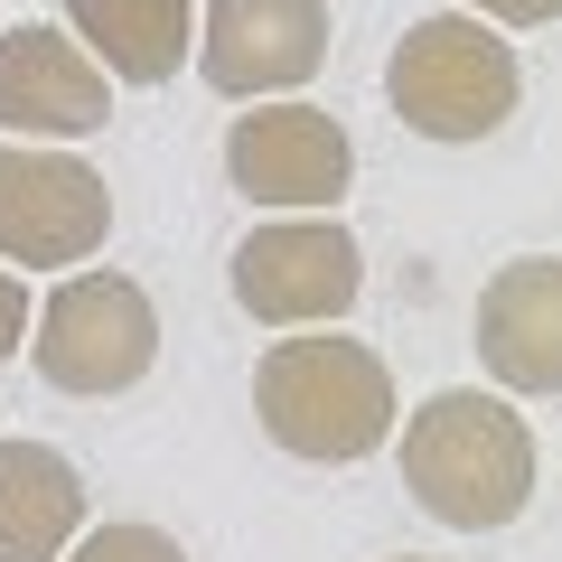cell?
<instances>
[{"label": "cell", "mask_w": 562, "mask_h": 562, "mask_svg": "<svg viewBox=\"0 0 562 562\" xmlns=\"http://www.w3.org/2000/svg\"><path fill=\"white\" fill-rule=\"evenodd\" d=\"M403 487H413L422 516H441L450 535H497L535 506L543 479V450H535V422L516 413L506 394L487 384H450V394H422L413 422H403Z\"/></svg>", "instance_id": "obj_1"}, {"label": "cell", "mask_w": 562, "mask_h": 562, "mask_svg": "<svg viewBox=\"0 0 562 562\" xmlns=\"http://www.w3.org/2000/svg\"><path fill=\"white\" fill-rule=\"evenodd\" d=\"M254 413L291 460H375L394 441V366L375 357L366 338H272L254 366Z\"/></svg>", "instance_id": "obj_2"}, {"label": "cell", "mask_w": 562, "mask_h": 562, "mask_svg": "<svg viewBox=\"0 0 562 562\" xmlns=\"http://www.w3.org/2000/svg\"><path fill=\"white\" fill-rule=\"evenodd\" d=\"M384 103H394L403 132L422 140H487L506 132V113L525 103V57L497 38L487 20H413L384 57Z\"/></svg>", "instance_id": "obj_3"}, {"label": "cell", "mask_w": 562, "mask_h": 562, "mask_svg": "<svg viewBox=\"0 0 562 562\" xmlns=\"http://www.w3.org/2000/svg\"><path fill=\"white\" fill-rule=\"evenodd\" d=\"M38 375L57 384V394H132L150 366H160V310H150V291H140L132 272H94V262H76V272L47 291L38 310Z\"/></svg>", "instance_id": "obj_4"}, {"label": "cell", "mask_w": 562, "mask_h": 562, "mask_svg": "<svg viewBox=\"0 0 562 562\" xmlns=\"http://www.w3.org/2000/svg\"><path fill=\"white\" fill-rule=\"evenodd\" d=\"M254 328H338L366 291V254L338 216H262L225 262Z\"/></svg>", "instance_id": "obj_5"}, {"label": "cell", "mask_w": 562, "mask_h": 562, "mask_svg": "<svg viewBox=\"0 0 562 562\" xmlns=\"http://www.w3.org/2000/svg\"><path fill=\"white\" fill-rule=\"evenodd\" d=\"M113 235V188L103 169L38 150V140H0V262L20 272H76Z\"/></svg>", "instance_id": "obj_6"}, {"label": "cell", "mask_w": 562, "mask_h": 562, "mask_svg": "<svg viewBox=\"0 0 562 562\" xmlns=\"http://www.w3.org/2000/svg\"><path fill=\"white\" fill-rule=\"evenodd\" d=\"M225 179L262 216H328L357 179V140L319 103H262V113H235L225 132Z\"/></svg>", "instance_id": "obj_7"}, {"label": "cell", "mask_w": 562, "mask_h": 562, "mask_svg": "<svg viewBox=\"0 0 562 562\" xmlns=\"http://www.w3.org/2000/svg\"><path fill=\"white\" fill-rule=\"evenodd\" d=\"M328 66V0H206L198 20V76L225 103L291 94Z\"/></svg>", "instance_id": "obj_8"}, {"label": "cell", "mask_w": 562, "mask_h": 562, "mask_svg": "<svg viewBox=\"0 0 562 562\" xmlns=\"http://www.w3.org/2000/svg\"><path fill=\"white\" fill-rule=\"evenodd\" d=\"M113 122V85L66 29H0V132L10 140H85Z\"/></svg>", "instance_id": "obj_9"}, {"label": "cell", "mask_w": 562, "mask_h": 562, "mask_svg": "<svg viewBox=\"0 0 562 562\" xmlns=\"http://www.w3.org/2000/svg\"><path fill=\"white\" fill-rule=\"evenodd\" d=\"M479 357L525 403L562 394V262L553 254H516L479 291Z\"/></svg>", "instance_id": "obj_10"}, {"label": "cell", "mask_w": 562, "mask_h": 562, "mask_svg": "<svg viewBox=\"0 0 562 562\" xmlns=\"http://www.w3.org/2000/svg\"><path fill=\"white\" fill-rule=\"evenodd\" d=\"M66 38L103 66V85H169L198 47L188 0H66Z\"/></svg>", "instance_id": "obj_11"}, {"label": "cell", "mask_w": 562, "mask_h": 562, "mask_svg": "<svg viewBox=\"0 0 562 562\" xmlns=\"http://www.w3.org/2000/svg\"><path fill=\"white\" fill-rule=\"evenodd\" d=\"M85 535V479L47 441H0V562H57Z\"/></svg>", "instance_id": "obj_12"}, {"label": "cell", "mask_w": 562, "mask_h": 562, "mask_svg": "<svg viewBox=\"0 0 562 562\" xmlns=\"http://www.w3.org/2000/svg\"><path fill=\"white\" fill-rule=\"evenodd\" d=\"M57 562H188L179 535H160V525H94V535H76Z\"/></svg>", "instance_id": "obj_13"}, {"label": "cell", "mask_w": 562, "mask_h": 562, "mask_svg": "<svg viewBox=\"0 0 562 562\" xmlns=\"http://www.w3.org/2000/svg\"><path fill=\"white\" fill-rule=\"evenodd\" d=\"M20 347H29V281L0 262V366L20 357Z\"/></svg>", "instance_id": "obj_14"}, {"label": "cell", "mask_w": 562, "mask_h": 562, "mask_svg": "<svg viewBox=\"0 0 562 562\" xmlns=\"http://www.w3.org/2000/svg\"><path fill=\"white\" fill-rule=\"evenodd\" d=\"M487 29H543V20H562V0H469Z\"/></svg>", "instance_id": "obj_15"}, {"label": "cell", "mask_w": 562, "mask_h": 562, "mask_svg": "<svg viewBox=\"0 0 562 562\" xmlns=\"http://www.w3.org/2000/svg\"><path fill=\"white\" fill-rule=\"evenodd\" d=\"M403 562H431V553H403Z\"/></svg>", "instance_id": "obj_16"}]
</instances>
